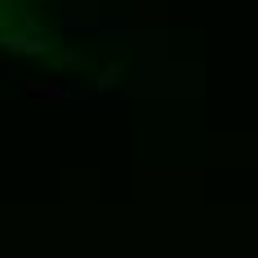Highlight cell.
Listing matches in <instances>:
<instances>
[]
</instances>
